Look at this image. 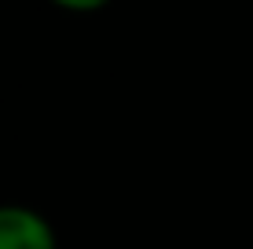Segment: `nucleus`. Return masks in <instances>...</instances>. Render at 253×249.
Listing matches in <instances>:
<instances>
[{
	"mask_svg": "<svg viewBox=\"0 0 253 249\" xmlns=\"http://www.w3.org/2000/svg\"><path fill=\"white\" fill-rule=\"evenodd\" d=\"M0 249H59L55 227L30 205H0Z\"/></svg>",
	"mask_w": 253,
	"mask_h": 249,
	"instance_id": "nucleus-1",
	"label": "nucleus"
},
{
	"mask_svg": "<svg viewBox=\"0 0 253 249\" xmlns=\"http://www.w3.org/2000/svg\"><path fill=\"white\" fill-rule=\"evenodd\" d=\"M48 4L63 7V11H74V15H92V11H99V7H107L110 0H48Z\"/></svg>",
	"mask_w": 253,
	"mask_h": 249,
	"instance_id": "nucleus-2",
	"label": "nucleus"
}]
</instances>
